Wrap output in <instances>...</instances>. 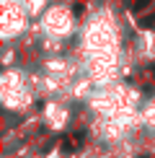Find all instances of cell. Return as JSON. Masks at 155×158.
Returning a JSON list of instances; mask_svg holds the SVG:
<instances>
[{
  "mask_svg": "<svg viewBox=\"0 0 155 158\" xmlns=\"http://www.w3.org/2000/svg\"><path fill=\"white\" fill-rule=\"evenodd\" d=\"M42 34L47 39H67L70 34L75 31V16L67 5H49L47 10L42 13Z\"/></svg>",
  "mask_w": 155,
  "mask_h": 158,
  "instance_id": "1",
  "label": "cell"
},
{
  "mask_svg": "<svg viewBox=\"0 0 155 158\" xmlns=\"http://www.w3.org/2000/svg\"><path fill=\"white\" fill-rule=\"evenodd\" d=\"M29 23V10L23 8L21 0H3V16H0V29L3 39L18 36Z\"/></svg>",
  "mask_w": 155,
  "mask_h": 158,
  "instance_id": "2",
  "label": "cell"
},
{
  "mask_svg": "<svg viewBox=\"0 0 155 158\" xmlns=\"http://www.w3.org/2000/svg\"><path fill=\"white\" fill-rule=\"evenodd\" d=\"M3 104L8 109H26L31 104V88L18 73L3 75Z\"/></svg>",
  "mask_w": 155,
  "mask_h": 158,
  "instance_id": "3",
  "label": "cell"
},
{
  "mask_svg": "<svg viewBox=\"0 0 155 158\" xmlns=\"http://www.w3.org/2000/svg\"><path fill=\"white\" fill-rule=\"evenodd\" d=\"M47 124H52L54 130H62L65 127V122H67V117H70V111L60 106V104H52V106H47Z\"/></svg>",
  "mask_w": 155,
  "mask_h": 158,
  "instance_id": "4",
  "label": "cell"
},
{
  "mask_svg": "<svg viewBox=\"0 0 155 158\" xmlns=\"http://www.w3.org/2000/svg\"><path fill=\"white\" fill-rule=\"evenodd\" d=\"M21 3L29 10V16H39L42 10H47V0H21Z\"/></svg>",
  "mask_w": 155,
  "mask_h": 158,
  "instance_id": "5",
  "label": "cell"
},
{
  "mask_svg": "<svg viewBox=\"0 0 155 158\" xmlns=\"http://www.w3.org/2000/svg\"><path fill=\"white\" fill-rule=\"evenodd\" d=\"M142 122H147L150 127H155V98H150L147 106L142 109Z\"/></svg>",
  "mask_w": 155,
  "mask_h": 158,
  "instance_id": "6",
  "label": "cell"
}]
</instances>
